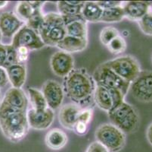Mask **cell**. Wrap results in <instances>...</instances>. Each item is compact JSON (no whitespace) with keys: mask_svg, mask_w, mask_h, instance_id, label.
Listing matches in <instances>:
<instances>
[{"mask_svg":"<svg viewBox=\"0 0 152 152\" xmlns=\"http://www.w3.org/2000/svg\"><path fill=\"white\" fill-rule=\"evenodd\" d=\"M64 92L73 102L80 107L90 104L95 83L85 69H74L64 79Z\"/></svg>","mask_w":152,"mask_h":152,"instance_id":"obj_1","label":"cell"},{"mask_svg":"<svg viewBox=\"0 0 152 152\" xmlns=\"http://www.w3.org/2000/svg\"><path fill=\"white\" fill-rule=\"evenodd\" d=\"M38 33L45 46L57 47L67 35L65 23L62 15L55 12L44 15L43 22Z\"/></svg>","mask_w":152,"mask_h":152,"instance_id":"obj_2","label":"cell"},{"mask_svg":"<svg viewBox=\"0 0 152 152\" xmlns=\"http://www.w3.org/2000/svg\"><path fill=\"white\" fill-rule=\"evenodd\" d=\"M108 117L111 124L125 134H130L137 130L139 125V115L137 110L129 103L124 101L109 111Z\"/></svg>","mask_w":152,"mask_h":152,"instance_id":"obj_3","label":"cell"},{"mask_svg":"<svg viewBox=\"0 0 152 152\" xmlns=\"http://www.w3.org/2000/svg\"><path fill=\"white\" fill-rule=\"evenodd\" d=\"M0 128L7 139L18 143L27 136L30 129L27 112H16L0 119Z\"/></svg>","mask_w":152,"mask_h":152,"instance_id":"obj_4","label":"cell"},{"mask_svg":"<svg viewBox=\"0 0 152 152\" xmlns=\"http://www.w3.org/2000/svg\"><path fill=\"white\" fill-rule=\"evenodd\" d=\"M96 142H99L109 151L118 152L126 145V134L111 123L102 124L95 133Z\"/></svg>","mask_w":152,"mask_h":152,"instance_id":"obj_5","label":"cell"},{"mask_svg":"<svg viewBox=\"0 0 152 152\" xmlns=\"http://www.w3.org/2000/svg\"><path fill=\"white\" fill-rule=\"evenodd\" d=\"M92 78L95 85H101L107 89H117L124 94L129 91L131 83L121 79L115 72L105 65L101 64L94 71Z\"/></svg>","mask_w":152,"mask_h":152,"instance_id":"obj_6","label":"cell"},{"mask_svg":"<svg viewBox=\"0 0 152 152\" xmlns=\"http://www.w3.org/2000/svg\"><path fill=\"white\" fill-rule=\"evenodd\" d=\"M104 63L121 79L129 83H132L142 71L137 59L130 55L117 57Z\"/></svg>","mask_w":152,"mask_h":152,"instance_id":"obj_7","label":"cell"},{"mask_svg":"<svg viewBox=\"0 0 152 152\" xmlns=\"http://www.w3.org/2000/svg\"><path fill=\"white\" fill-rule=\"evenodd\" d=\"M129 90L132 97L139 102H152V71H141L131 83Z\"/></svg>","mask_w":152,"mask_h":152,"instance_id":"obj_8","label":"cell"},{"mask_svg":"<svg viewBox=\"0 0 152 152\" xmlns=\"http://www.w3.org/2000/svg\"><path fill=\"white\" fill-rule=\"evenodd\" d=\"M12 45L15 49L23 47L29 50H39L45 46L39 34L35 30L29 28L25 24L15 33Z\"/></svg>","mask_w":152,"mask_h":152,"instance_id":"obj_9","label":"cell"},{"mask_svg":"<svg viewBox=\"0 0 152 152\" xmlns=\"http://www.w3.org/2000/svg\"><path fill=\"white\" fill-rule=\"evenodd\" d=\"M50 66L55 75L65 78L74 69V59L70 53L59 50L51 57Z\"/></svg>","mask_w":152,"mask_h":152,"instance_id":"obj_10","label":"cell"},{"mask_svg":"<svg viewBox=\"0 0 152 152\" xmlns=\"http://www.w3.org/2000/svg\"><path fill=\"white\" fill-rule=\"evenodd\" d=\"M42 93L49 108L55 110L61 107L64 92L58 82L55 80H47L42 85Z\"/></svg>","mask_w":152,"mask_h":152,"instance_id":"obj_11","label":"cell"},{"mask_svg":"<svg viewBox=\"0 0 152 152\" xmlns=\"http://www.w3.org/2000/svg\"><path fill=\"white\" fill-rule=\"evenodd\" d=\"M27 117L30 128L36 130H45L52 125L55 119V113L47 107L42 110L30 109L27 112Z\"/></svg>","mask_w":152,"mask_h":152,"instance_id":"obj_12","label":"cell"},{"mask_svg":"<svg viewBox=\"0 0 152 152\" xmlns=\"http://www.w3.org/2000/svg\"><path fill=\"white\" fill-rule=\"evenodd\" d=\"M83 107L74 103L64 104L61 106L59 111L58 119L61 125L65 129L73 130L74 125L78 121L79 113Z\"/></svg>","mask_w":152,"mask_h":152,"instance_id":"obj_13","label":"cell"},{"mask_svg":"<svg viewBox=\"0 0 152 152\" xmlns=\"http://www.w3.org/2000/svg\"><path fill=\"white\" fill-rule=\"evenodd\" d=\"M2 101L15 110L27 112L28 107V98L25 92L21 88L12 87L9 89L5 93Z\"/></svg>","mask_w":152,"mask_h":152,"instance_id":"obj_14","label":"cell"},{"mask_svg":"<svg viewBox=\"0 0 152 152\" xmlns=\"http://www.w3.org/2000/svg\"><path fill=\"white\" fill-rule=\"evenodd\" d=\"M23 24V22L13 12H4L0 15V31L4 37H14Z\"/></svg>","mask_w":152,"mask_h":152,"instance_id":"obj_15","label":"cell"},{"mask_svg":"<svg viewBox=\"0 0 152 152\" xmlns=\"http://www.w3.org/2000/svg\"><path fill=\"white\" fill-rule=\"evenodd\" d=\"M124 17L133 22H139L150 9L149 2L145 1H130L123 3Z\"/></svg>","mask_w":152,"mask_h":152,"instance_id":"obj_16","label":"cell"},{"mask_svg":"<svg viewBox=\"0 0 152 152\" xmlns=\"http://www.w3.org/2000/svg\"><path fill=\"white\" fill-rule=\"evenodd\" d=\"M68 137L61 129L55 128L47 132L45 138V145L53 151H58L64 148L67 144Z\"/></svg>","mask_w":152,"mask_h":152,"instance_id":"obj_17","label":"cell"},{"mask_svg":"<svg viewBox=\"0 0 152 152\" xmlns=\"http://www.w3.org/2000/svg\"><path fill=\"white\" fill-rule=\"evenodd\" d=\"M6 69L9 81L12 87L21 88L27 79V69L24 64H16L8 67Z\"/></svg>","mask_w":152,"mask_h":152,"instance_id":"obj_18","label":"cell"},{"mask_svg":"<svg viewBox=\"0 0 152 152\" xmlns=\"http://www.w3.org/2000/svg\"><path fill=\"white\" fill-rule=\"evenodd\" d=\"M95 104L100 109L108 113L114 108V100L109 89L101 85H95L93 96Z\"/></svg>","mask_w":152,"mask_h":152,"instance_id":"obj_19","label":"cell"},{"mask_svg":"<svg viewBox=\"0 0 152 152\" xmlns=\"http://www.w3.org/2000/svg\"><path fill=\"white\" fill-rule=\"evenodd\" d=\"M87 39H81L77 37L66 35L64 38L57 45L58 48L61 51H64L68 53H78L83 51L87 47Z\"/></svg>","mask_w":152,"mask_h":152,"instance_id":"obj_20","label":"cell"},{"mask_svg":"<svg viewBox=\"0 0 152 152\" xmlns=\"http://www.w3.org/2000/svg\"><path fill=\"white\" fill-rule=\"evenodd\" d=\"M84 1H60L58 2L59 14L63 17H72L82 15Z\"/></svg>","mask_w":152,"mask_h":152,"instance_id":"obj_21","label":"cell"},{"mask_svg":"<svg viewBox=\"0 0 152 152\" xmlns=\"http://www.w3.org/2000/svg\"><path fill=\"white\" fill-rule=\"evenodd\" d=\"M67 35L81 39H87V22L83 19L71 21L65 24Z\"/></svg>","mask_w":152,"mask_h":152,"instance_id":"obj_22","label":"cell"},{"mask_svg":"<svg viewBox=\"0 0 152 152\" xmlns=\"http://www.w3.org/2000/svg\"><path fill=\"white\" fill-rule=\"evenodd\" d=\"M103 9L96 2H85L82 9V16L86 22H100Z\"/></svg>","mask_w":152,"mask_h":152,"instance_id":"obj_23","label":"cell"},{"mask_svg":"<svg viewBox=\"0 0 152 152\" xmlns=\"http://www.w3.org/2000/svg\"><path fill=\"white\" fill-rule=\"evenodd\" d=\"M32 6L34 8V11L30 16V19L26 22L25 25L29 28L35 30L38 33L39 29L40 28L43 22L44 15L42 13V6L43 5L44 2H30Z\"/></svg>","mask_w":152,"mask_h":152,"instance_id":"obj_24","label":"cell"},{"mask_svg":"<svg viewBox=\"0 0 152 152\" xmlns=\"http://www.w3.org/2000/svg\"><path fill=\"white\" fill-rule=\"evenodd\" d=\"M124 12L123 5L114 8L104 9L100 22L105 23H116L120 22L124 19Z\"/></svg>","mask_w":152,"mask_h":152,"instance_id":"obj_25","label":"cell"},{"mask_svg":"<svg viewBox=\"0 0 152 152\" xmlns=\"http://www.w3.org/2000/svg\"><path fill=\"white\" fill-rule=\"evenodd\" d=\"M29 97H30V104L33 109L36 110H42L48 107L46 100L42 94V91L34 88V87H29L27 89Z\"/></svg>","mask_w":152,"mask_h":152,"instance_id":"obj_26","label":"cell"},{"mask_svg":"<svg viewBox=\"0 0 152 152\" xmlns=\"http://www.w3.org/2000/svg\"><path fill=\"white\" fill-rule=\"evenodd\" d=\"M34 11V8L32 6L30 2L22 1L19 2L15 8V15L21 22H27Z\"/></svg>","mask_w":152,"mask_h":152,"instance_id":"obj_27","label":"cell"},{"mask_svg":"<svg viewBox=\"0 0 152 152\" xmlns=\"http://www.w3.org/2000/svg\"><path fill=\"white\" fill-rule=\"evenodd\" d=\"M107 47L109 51L112 53L116 54V55L123 53L126 50V41L125 38L120 34L119 36L116 37L114 40H112L107 44Z\"/></svg>","mask_w":152,"mask_h":152,"instance_id":"obj_28","label":"cell"},{"mask_svg":"<svg viewBox=\"0 0 152 152\" xmlns=\"http://www.w3.org/2000/svg\"><path fill=\"white\" fill-rule=\"evenodd\" d=\"M119 35H120V33L117 30V29H116L114 27H111V26H108V27H105L104 28L102 29L99 37H100L102 44L107 47V44L112 40H114L116 37Z\"/></svg>","mask_w":152,"mask_h":152,"instance_id":"obj_29","label":"cell"},{"mask_svg":"<svg viewBox=\"0 0 152 152\" xmlns=\"http://www.w3.org/2000/svg\"><path fill=\"white\" fill-rule=\"evenodd\" d=\"M138 23L141 30L145 35L152 36V11H149Z\"/></svg>","mask_w":152,"mask_h":152,"instance_id":"obj_30","label":"cell"},{"mask_svg":"<svg viewBox=\"0 0 152 152\" xmlns=\"http://www.w3.org/2000/svg\"><path fill=\"white\" fill-rule=\"evenodd\" d=\"M6 49V59L3 65L4 69H7L11 65L18 64V59L17 50L11 44V45H5Z\"/></svg>","mask_w":152,"mask_h":152,"instance_id":"obj_31","label":"cell"},{"mask_svg":"<svg viewBox=\"0 0 152 152\" xmlns=\"http://www.w3.org/2000/svg\"><path fill=\"white\" fill-rule=\"evenodd\" d=\"M92 116H93V108L85 107V108H83L80 113H79L78 121L89 125V122L92 120Z\"/></svg>","mask_w":152,"mask_h":152,"instance_id":"obj_32","label":"cell"},{"mask_svg":"<svg viewBox=\"0 0 152 152\" xmlns=\"http://www.w3.org/2000/svg\"><path fill=\"white\" fill-rule=\"evenodd\" d=\"M18 53V63L23 64L24 62L27 60L30 53V50L26 47H20L19 48L16 49Z\"/></svg>","mask_w":152,"mask_h":152,"instance_id":"obj_33","label":"cell"},{"mask_svg":"<svg viewBox=\"0 0 152 152\" xmlns=\"http://www.w3.org/2000/svg\"><path fill=\"white\" fill-rule=\"evenodd\" d=\"M86 152H110L105 147L98 142H94L91 143L87 148Z\"/></svg>","mask_w":152,"mask_h":152,"instance_id":"obj_34","label":"cell"},{"mask_svg":"<svg viewBox=\"0 0 152 152\" xmlns=\"http://www.w3.org/2000/svg\"><path fill=\"white\" fill-rule=\"evenodd\" d=\"M98 5L102 8V9H107V8H114V7L120 6L122 5L124 2L120 1H98Z\"/></svg>","mask_w":152,"mask_h":152,"instance_id":"obj_35","label":"cell"},{"mask_svg":"<svg viewBox=\"0 0 152 152\" xmlns=\"http://www.w3.org/2000/svg\"><path fill=\"white\" fill-rule=\"evenodd\" d=\"M73 131H74V132L79 136H84L88 132V125L82 122H80V121H77V122L74 125Z\"/></svg>","mask_w":152,"mask_h":152,"instance_id":"obj_36","label":"cell"},{"mask_svg":"<svg viewBox=\"0 0 152 152\" xmlns=\"http://www.w3.org/2000/svg\"><path fill=\"white\" fill-rule=\"evenodd\" d=\"M9 82L6 69L3 67H0V88H3Z\"/></svg>","mask_w":152,"mask_h":152,"instance_id":"obj_37","label":"cell"},{"mask_svg":"<svg viewBox=\"0 0 152 152\" xmlns=\"http://www.w3.org/2000/svg\"><path fill=\"white\" fill-rule=\"evenodd\" d=\"M6 59V49L5 46L0 44V67H3Z\"/></svg>","mask_w":152,"mask_h":152,"instance_id":"obj_38","label":"cell"},{"mask_svg":"<svg viewBox=\"0 0 152 152\" xmlns=\"http://www.w3.org/2000/svg\"><path fill=\"white\" fill-rule=\"evenodd\" d=\"M146 137H147V139L150 145L152 146V122L148 127L147 132H146Z\"/></svg>","mask_w":152,"mask_h":152,"instance_id":"obj_39","label":"cell"},{"mask_svg":"<svg viewBox=\"0 0 152 152\" xmlns=\"http://www.w3.org/2000/svg\"><path fill=\"white\" fill-rule=\"evenodd\" d=\"M8 3H9V2H7V1H0V9L6 7Z\"/></svg>","mask_w":152,"mask_h":152,"instance_id":"obj_40","label":"cell"},{"mask_svg":"<svg viewBox=\"0 0 152 152\" xmlns=\"http://www.w3.org/2000/svg\"><path fill=\"white\" fill-rule=\"evenodd\" d=\"M149 5H150L151 11H152V2H149Z\"/></svg>","mask_w":152,"mask_h":152,"instance_id":"obj_41","label":"cell"},{"mask_svg":"<svg viewBox=\"0 0 152 152\" xmlns=\"http://www.w3.org/2000/svg\"><path fill=\"white\" fill-rule=\"evenodd\" d=\"M2 33H1V31H0V44H1V41H2Z\"/></svg>","mask_w":152,"mask_h":152,"instance_id":"obj_42","label":"cell"},{"mask_svg":"<svg viewBox=\"0 0 152 152\" xmlns=\"http://www.w3.org/2000/svg\"><path fill=\"white\" fill-rule=\"evenodd\" d=\"M0 99H1V92H0Z\"/></svg>","mask_w":152,"mask_h":152,"instance_id":"obj_43","label":"cell"},{"mask_svg":"<svg viewBox=\"0 0 152 152\" xmlns=\"http://www.w3.org/2000/svg\"><path fill=\"white\" fill-rule=\"evenodd\" d=\"M151 61H152V56H151Z\"/></svg>","mask_w":152,"mask_h":152,"instance_id":"obj_44","label":"cell"}]
</instances>
